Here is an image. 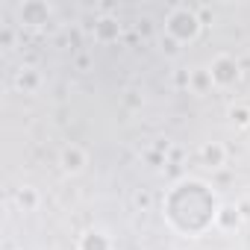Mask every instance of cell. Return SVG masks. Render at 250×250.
I'll use <instances>...</instances> for the list:
<instances>
[{"label":"cell","instance_id":"8","mask_svg":"<svg viewBox=\"0 0 250 250\" xmlns=\"http://www.w3.org/2000/svg\"><path fill=\"white\" fill-rule=\"evenodd\" d=\"M200 162L206 168H224L227 165V147L221 142H206L200 147Z\"/></svg>","mask_w":250,"mask_h":250},{"label":"cell","instance_id":"3","mask_svg":"<svg viewBox=\"0 0 250 250\" xmlns=\"http://www.w3.org/2000/svg\"><path fill=\"white\" fill-rule=\"evenodd\" d=\"M209 74H212L215 88H229V85H235L238 77H241L238 59H235L232 53H218V56L212 59V65H209Z\"/></svg>","mask_w":250,"mask_h":250},{"label":"cell","instance_id":"1","mask_svg":"<svg viewBox=\"0 0 250 250\" xmlns=\"http://www.w3.org/2000/svg\"><path fill=\"white\" fill-rule=\"evenodd\" d=\"M218 209H221V200L203 180H180L162 197L165 221L186 238H197L215 229Z\"/></svg>","mask_w":250,"mask_h":250},{"label":"cell","instance_id":"14","mask_svg":"<svg viewBox=\"0 0 250 250\" xmlns=\"http://www.w3.org/2000/svg\"><path fill=\"white\" fill-rule=\"evenodd\" d=\"M133 203H136L142 212H150V209H153V194H150L147 188H139L136 197H133Z\"/></svg>","mask_w":250,"mask_h":250},{"label":"cell","instance_id":"13","mask_svg":"<svg viewBox=\"0 0 250 250\" xmlns=\"http://www.w3.org/2000/svg\"><path fill=\"white\" fill-rule=\"evenodd\" d=\"M227 118L235 124L238 130H247V127H250V106H247V103H232V106L227 109Z\"/></svg>","mask_w":250,"mask_h":250},{"label":"cell","instance_id":"4","mask_svg":"<svg viewBox=\"0 0 250 250\" xmlns=\"http://www.w3.org/2000/svg\"><path fill=\"white\" fill-rule=\"evenodd\" d=\"M18 18L27 27H44L53 18V9H50V3H44V0H24L18 6Z\"/></svg>","mask_w":250,"mask_h":250},{"label":"cell","instance_id":"12","mask_svg":"<svg viewBox=\"0 0 250 250\" xmlns=\"http://www.w3.org/2000/svg\"><path fill=\"white\" fill-rule=\"evenodd\" d=\"M15 85H18L24 94H30V91H36V88L42 85V74H39L36 68H21V71L15 74Z\"/></svg>","mask_w":250,"mask_h":250},{"label":"cell","instance_id":"16","mask_svg":"<svg viewBox=\"0 0 250 250\" xmlns=\"http://www.w3.org/2000/svg\"><path fill=\"white\" fill-rule=\"evenodd\" d=\"M12 39H15V36H12V30H9V27L0 30V47H6V50H9V47H12Z\"/></svg>","mask_w":250,"mask_h":250},{"label":"cell","instance_id":"10","mask_svg":"<svg viewBox=\"0 0 250 250\" xmlns=\"http://www.w3.org/2000/svg\"><path fill=\"white\" fill-rule=\"evenodd\" d=\"M118 36H121V24H118V18L103 15V18L94 21V39H97V42H115Z\"/></svg>","mask_w":250,"mask_h":250},{"label":"cell","instance_id":"17","mask_svg":"<svg viewBox=\"0 0 250 250\" xmlns=\"http://www.w3.org/2000/svg\"><path fill=\"white\" fill-rule=\"evenodd\" d=\"M127 103H130V109H139V106H142L145 100H142V97H139L136 91H130V97H127Z\"/></svg>","mask_w":250,"mask_h":250},{"label":"cell","instance_id":"7","mask_svg":"<svg viewBox=\"0 0 250 250\" xmlns=\"http://www.w3.org/2000/svg\"><path fill=\"white\" fill-rule=\"evenodd\" d=\"M77 250H115V244H112V235L106 229H88L80 235Z\"/></svg>","mask_w":250,"mask_h":250},{"label":"cell","instance_id":"9","mask_svg":"<svg viewBox=\"0 0 250 250\" xmlns=\"http://www.w3.org/2000/svg\"><path fill=\"white\" fill-rule=\"evenodd\" d=\"M15 206H18L21 212H36V209L42 206L39 188H36V186H21V188L15 191Z\"/></svg>","mask_w":250,"mask_h":250},{"label":"cell","instance_id":"11","mask_svg":"<svg viewBox=\"0 0 250 250\" xmlns=\"http://www.w3.org/2000/svg\"><path fill=\"white\" fill-rule=\"evenodd\" d=\"M188 88H191L194 94H209V91L215 88L209 68H191V71H188Z\"/></svg>","mask_w":250,"mask_h":250},{"label":"cell","instance_id":"5","mask_svg":"<svg viewBox=\"0 0 250 250\" xmlns=\"http://www.w3.org/2000/svg\"><path fill=\"white\" fill-rule=\"evenodd\" d=\"M85 165H88V153L80 145H65L59 150V168H62V174L77 177V174L85 171Z\"/></svg>","mask_w":250,"mask_h":250},{"label":"cell","instance_id":"6","mask_svg":"<svg viewBox=\"0 0 250 250\" xmlns=\"http://www.w3.org/2000/svg\"><path fill=\"white\" fill-rule=\"evenodd\" d=\"M241 221H244L241 206H235V203H221L218 218H215V229H221V232H235V229L241 227Z\"/></svg>","mask_w":250,"mask_h":250},{"label":"cell","instance_id":"15","mask_svg":"<svg viewBox=\"0 0 250 250\" xmlns=\"http://www.w3.org/2000/svg\"><path fill=\"white\" fill-rule=\"evenodd\" d=\"M162 50H165L168 56H177V53H180V42L171 39V36H162Z\"/></svg>","mask_w":250,"mask_h":250},{"label":"cell","instance_id":"2","mask_svg":"<svg viewBox=\"0 0 250 250\" xmlns=\"http://www.w3.org/2000/svg\"><path fill=\"white\" fill-rule=\"evenodd\" d=\"M200 30H203V21H200L197 9H191V6L177 3V6L168 12V18H165V36L177 39L180 44L194 42V39L200 36Z\"/></svg>","mask_w":250,"mask_h":250},{"label":"cell","instance_id":"18","mask_svg":"<svg viewBox=\"0 0 250 250\" xmlns=\"http://www.w3.org/2000/svg\"><path fill=\"white\" fill-rule=\"evenodd\" d=\"M77 68L85 71V68H88V56H77Z\"/></svg>","mask_w":250,"mask_h":250}]
</instances>
